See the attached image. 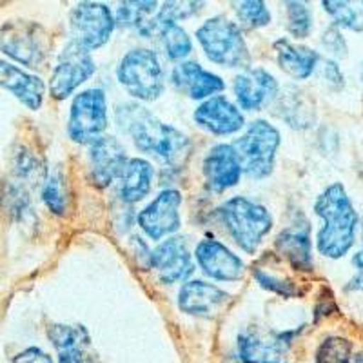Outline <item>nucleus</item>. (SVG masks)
Returning a JSON list of instances; mask_svg holds the SVG:
<instances>
[{
	"label": "nucleus",
	"mask_w": 363,
	"mask_h": 363,
	"mask_svg": "<svg viewBox=\"0 0 363 363\" xmlns=\"http://www.w3.org/2000/svg\"><path fill=\"white\" fill-rule=\"evenodd\" d=\"M116 120L135 142L136 149L151 155L160 164L178 169L191 155V140L187 135L169 124H164L140 104H124L116 109Z\"/></svg>",
	"instance_id": "1"
},
{
	"label": "nucleus",
	"mask_w": 363,
	"mask_h": 363,
	"mask_svg": "<svg viewBox=\"0 0 363 363\" xmlns=\"http://www.w3.org/2000/svg\"><path fill=\"white\" fill-rule=\"evenodd\" d=\"M314 213L323 222L316 235L318 252L329 260L349 255L356 244L359 216L343 184L327 186L314 202Z\"/></svg>",
	"instance_id": "2"
},
{
	"label": "nucleus",
	"mask_w": 363,
	"mask_h": 363,
	"mask_svg": "<svg viewBox=\"0 0 363 363\" xmlns=\"http://www.w3.org/2000/svg\"><path fill=\"white\" fill-rule=\"evenodd\" d=\"M227 233L242 251L255 255L262 240L272 229V216L262 203L245 196H233L218 207Z\"/></svg>",
	"instance_id": "3"
},
{
	"label": "nucleus",
	"mask_w": 363,
	"mask_h": 363,
	"mask_svg": "<svg viewBox=\"0 0 363 363\" xmlns=\"http://www.w3.org/2000/svg\"><path fill=\"white\" fill-rule=\"evenodd\" d=\"M200 45L211 62L223 67H244L251 64V55L242 35V28L225 15L207 18L196 29Z\"/></svg>",
	"instance_id": "4"
},
{
	"label": "nucleus",
	"mask_w": 363,
	"mask_h": 363,
	"mask_svg": "<svg viewBox=\"0 0 363 363\" xmlns=\"http://www.w3.org/2000/svg\"><path fill=\"white\" fill-rule=\"evenodd\" d=\"M280 140V131L267 120H255L249 124L247 131L233 144L242 165V173L258 180L269 177L274 169Z\"/></svg>",
	"instance_id": "5"
},
{
	"label": "nucleus",
	"mask_w": 363,
	"mask_h": 363,
	"mask_svg": "<svg viewBox=\"0 0 363 363\" xmlns=\"http://www.w3.org/2000/svg\"><path fill=\"white\" fill-rule=\"evenodd\" d=\"M116 77L129 95L144 102L157 100L164 91L165 74L155 51L136 48L122 57Z\"/></svg>",
	"instance_id": "6"
},
{
	"label": "nucleus",
	"mask_w": 363,
	"mask_h": 363,
	"mask_svg": "<svg viewBox=\"0 0 363 363\" xmlns=\"http://www.w3.org/2000/svg\"><path fill=\"white\" fill-rule=\"evenodd\" d=\"M0 51L28 67H40L51 51L44 26L31 21H8L0 26Z\"/></svg>",
	"instance_id": "7"
},
{
	"label": "nucleus",
	"mask_w": 363,
	"mask_h": 363,
	"mask_svg": "<svg viewBox=\"0 0 363 363\" xmlns=\"http://www.w3.org/2000/svg\"><path fill=\"white\" fill-rule=\"evenodd\" d=\"M108 128V102L99 87L82 91L71 104L67 135L77 144H91Z\"/></svg>",
	"instance_id": "8"
},
{
	"label": "nucleus",
	"mask_w": 363,
	"mask_h": 363,
	"mask_svg": "<svg viewBox=\"0 0 363 363\" xmlns=\"http://www.w3.org/2000/svg\"><path fill=\"white\" fill-rule=\"evenodd\" d=\"M115 15L102 2H80L69 15L71 40L91 53L111 38Z\"/></svg>",
	"instance_id": "9"
},
{
	"label": "nucleus",
	"mask_w": 363,
	"mask_h": 363,
	"mask_svg": "<svg viewBox=\"0 0 363 363\" xmlns=\"http://www.w3.org/2000/svg\"><path fill=\"white\" fill-rule=\"evenodd\" d=\"M296 330L274 333L245 327L238 333V358L242 363H289V349Z\"/></svg>",
	"instance_id": "10"
},
{
	"label": "nucleus",
	"mask_w": 363,
	"mask_h": 363,
	"mask_svg": "<svg viewBox=\"0 0 363 363\" xmlns=\"http://www.w3.org/2000/svg\"><path fill=\"white\" fill-rule=\"evenodd\" d=\"M95 60L87 50L77 42H67L57 60L50 80L51 96L57 100H66L95 73Z\"/></svg>",
	"instance_id": "11"
},
{
	"label": "nucleus",
	"mask_w": 363,
	"mask_h": 363,
	"mask_svg": "<svg viewBox=\"0 0 363 363\" xmlns=\"http://www.w3.org/2000/svg\"><path fill=\"white\" fill-rule=\"evenodd\" d=\"M182 194L177 189H164L136 216L142 231L151 240H162L180 229Z\"/></svg>",
	"instance_id": "12"
},
{
	"label": "nucleus",
	"mask_w": 363,
	"mask_h": 363,
	"mask_svg": "<svg viewBox=\"0 0 363 363\" xmlns=\"http://www.w3.org/2000/svg\"><path fill=\"white\" fill-rule=\"evenodd\" d=\"M149 265L157 271L158 280L165 285L186 280L194 271L189 249L180 236L167 238L149 252Z\"/></svg>",
	"instance_id": "13"
},
{
	"label": "nucleus",
	"mask_w": 363,
	"mask_h": 363,
	"mask_svg": "<svg viewBox=\"0 0 363 363\" xmlns=\"http://www.w3.org/2000/svg\"><path fill=\"white\" fill-rule=\"evenodd\" d=\"M128 155L122 142L115 136H99L89 144V173L96 187H108L120 177Z\"/></svg>",
	"instance_id": "14"
},
{
	"label": "nucleus",
	"mask_w": 363,
	"mask_h": 363,
	"mask_svg": "<svg viewBox=\"0 0 363 363\" xmlns=\"http://www.w3.org/2000/svg\"><path fill=\"white\" fill-rule=\"evenodd\" d=\"M236 102L245 111H260L278 96V80L262 67H247L233 84Z\"/></svg>",
	"instance_id": "15"
},
{
	"label": "nucleus",
	"mask_w": 363,
	"mask_h": 363,
	"mask_svg": "<svg viewBox=\"0 0 363 363\" xmlns=\"http://www.w3.org/2000/svg\"><path fill=\"white\" fill-rule=\"evenodd\" d=\"M196 262L207 277L220 281H238L244 278L245 264L231 249H227L218 240L203 238L196 245Z\"/></svg>",
	"instance_id": "16"
},
{
	"label": "nucleus",
	"mask_w": 363,
	"mask_h": 363,
	"mask_svg": "<svg viewBox=\"0 0 363 363\" xmlns=\"http://www.w3.org/2000/svg\"><path fill=\"white\" fill-rule=\"evenodd\" d=\"M194 122L213 135L225 136L240 131L245 125V118L238 108L225 96L216 95L202 102L193 113Z\"/></svg>",
	"instance_id": "17"
},
{
	"label": "nucleus",
	"mask_w": 363,
	"mask_h": 363,
	"mask_svg": "<svg viewBox=\"0 0 363 363\" xmlns=\"http://www.w3.org/2000/svg\"><path fill=\"white\" fill-rule=\"evenodd\" d=\"M203 177L213 193L231 189L242 178V165L233 144H218L203 158Z\"/></svg>",
	"instance_id": "18"
},
{
	"label": "nucleus",
	"mask_w": 363,
	"mask_h": 363,
	"mask_svg": "<svg viewBox=\"0 0 363 363\" xmlns=\"http://www.w3.org/2000/svg\"><path fill=\"white\" fill-rule=\"evenodd\" d=\"M229 294L213 284L202 280H191L180 287L178 307L186 314L200 318H213L227 306Z\"/></svg>",
	"instance_id": "19"
},
{
	"label": "nucleus",
	"mask_w": 363,
	"mask_h": 363,
	"mask_svg": "<svg viewBox=\"0 0 363 363\" xmlns=\"http://www.w3.org/2000/svg\"><path fill=\"white\" fill-rule=\"evenodd\" d=\"M171 84L174 89L187 95L193 100H203L216 96V93L223 91L225 84L218 74L207 71L194 60H186L173 67L171 71Z\"/></svg>",
	"instance_id": "20"
},
{
	"label": "nucleus",
	"mask_w": 363,
	"mask_h": 363,
	"mask_svg": "<svg viewBox=\"0 0 363 363\" xmlns=\"http://www.w3.org/2000/svg\"><path fill=\"white\" fill-rule=\"evenodd\" d=\"M274 247L296 271L311 272L314 269L313 242H311L307 222L285 227L284 231L277 236Z\"/></svg>",
	"instance_id": "21"
},
{
	"label": "nucleus",
	"mask_w": 363,
	"mask_h": 363,
	"mask_svg": "<svg viewBox=\"0 0 363 363\" xmlns=\"http://www.w3.org/2000/svg\"><path fill=\"white\" fill-rule=\"evenodd\" d=\"M0 87L13 93L31 111L40 109L42 102H44V82L35 74L26 73L21 67L4 62V60H0Z\"/></svg>",
	"instance_id": "22"
},
{
	"label": "nucleus",
	"mask_w": 363,
	"mask_h": 363,
	"mask_svg": "<svg viewBox=\"0 0 363 363\" xmlns=\"http://www.w3.org/2000/svg\"><path fill=\"white\" fill-rule=\"evenodd\" d=\"M274 51L278 66L294 80L309 79L320 62V55L316 51L307 45L294 44L289 38H280L274 42Z\"/></svg>",
	"instance_id": "23"
},
{
	"label": "nucleus",
	"mask_w": 363,
	"mask_h": 363,
	"mask_svg": "<svg viewBox=\"0 0 363 363\" xmlns=\"http://www.w3.org/2000/svg\"><path fill=\"white\" fill-rule=\"evenodd\" d=\"M277 115L294 129H309L316 122V109L306 91L287 87L277 99Z\"/></svg>",
	"instance_id": "24"
},
{
	"label": "nucleus",
	"mask_w": 363,
	"mask_h": 363,
	"mask_svg": "<svg viewBox=\"0 0 363 363\" xmlns=\"http://www.w3.org/2000/svg\"><path fill=\"white\" fill-rule=\"evenodd\" d=\"M155 169L144 158H129L128 164L120 173V196L125 203L140 202L142 199L147 196L153 184Z\"/></svg>",
	"instance_id": "25"
},
{
	"label": "nucleus",
	"mask_w": 363,
	"mask_h": 363,
	"mask_svg": "<svg viewBox=\"0 0 363 363\" xmlns=\"http://www.w3.org/2000/svg\"><path fill=\"white\" fill-rule=\"evenodd\" d=\"M115 22L120 28L136 29L142 37L149 38L158 33L157 2H122L116 11Z\"/></svg>",
	"instance_id": "26"
},
{
	"label": "nucleus",
	"mask_w": 363,
	"mask_h": 363,
	"mask_svg": "<svg viewBox=\"0 0 363 363\" xmlns=\"http://www.w3.org/2000/svg\"><path fill=\"white\" fill-rule=\"evenodd\" d=\"M323 9L327 11L333 24L340 29H351L356 33L363 31V0L358 2H342V0H323Z\"/></svg>",
	"instance_id": "27"
},
{
	"label": "nucleus",
	"mask_w": 363,
	"mask_h": 363,
	"mask_svg": "<svg viewBox=\"0 0 363 363\" xmlns=\"http://www.w3.org/2000/svg\"><path fill=\"white\" fill-rule=\"evenodd\" d=\"M157 35H160L165 53L171 60H182L193 50L187 31L174 22H160Z\"/></svg>",
	"instance_id": "28"
},
{
	"label": "nucleus",
	"mask_w": 363,
	"mask_h": 363,
	"mask_svg": "<svg viewBox=\"0 0 363 363\" xmlns=\"http://www.w3.org/2000/svg\"><path fill=\"white\" fill-rule=\"evenodd\" d=\"M51 343L57 347L58 352L69 349H86L89 345V335L82 325H66V323H53L48 329Z\"/></svg>",
	"instance_id": "29"
},
{
	"label": "nucleus",
	"mask_w": 363,
	"mask_h": 363,
	"mask_svg": "<svg viewBox=\"0 0 363 363\" xmlns=\"http://www.w3.org/2000/svg\"><path fill=\"white\" fill-rule=\"evenodd\" d=\"M352 342L343 336H327L316 349L314 362L316 363H351Z\"/></svg>",
	"instance_id": "30"
},
{
	"label": "nucleus",
	"mask_w": 363,
	"mask_h": 363,
	"mask_svg": "<svg viewBox=\"0 0 363 363\" xmlns=\"http://www.w3.org/2000/svg\"><path fill=\"white\" fill-rule=\"evenodd\" d=\"M287 31L294 38H307L313 31V13L306 2H285Z\"/></svg>",
	"instance_id": "31"
},
{
	"label": "nucleus",
	"mask_w": 363,
	"mask_h": 363,
	"mask_svg": "<svg viewBox=\"0 0 363 363\" xmlns=\"http://www.w3.org/2000/svg\"><path fill=\"white\" fill-rule=\"evenodd\" d=\"M64 177L60 171H53V173L48 177L44 184V189H42V200L48 207H50L51 213L55 215H64L66 213L67 206V193H66V184H64Z\"/></svg>",
	"instance_id": "32"
},
{
	"label": "nucleus",
	"mask_w": 363,
	"mask_h": 363,
	"mask_svg": "<svg viewBox=\"0 0 363 363\" xmlns=\"http://www.w3.org/2000/svg\"><path fill=\"white\" fill-rule=\"evenodd\" d=\"M235 6L236 17H238L240 24L244 26V28L258 29L271 24V11L267 9L265 2H260V0H245V2H238Z\"/></svg>",
	"instance_id": "33"
},
{
	"label": "nucleus",
	"mask_w": 363,
	"mask_h": 363,
	"mask_svg": "<svg viewBox=\"0 0 363 363\" xmlns=\"http://www.w3.org/2000/svg\"><path fill=\"white\" fill-rule=\"evenodd\" d=\"M252 274H255V278L258 280V284H260L264 289L271 291V293L280 294V296L284 298H294L301 294V291L298 289V285L294 284L293 280H289V278H278L277 274L267 272L262 267H256V265L255 269H252Z\"/></svg>",
	"instance_id": "34"
},
{
	"label": "nucleus",
	"mask_w": 363,
	"mask_h": 363,
	"mask_svg": "<svg viewBox=\"0 0 363 363\" xmlns=\"http://www.w3.org/2000/svg\"><path fill=\"white\" fill-rule=\"evenodd\" d=\"M203 2H165L162 8H158V24L160 22H174L189 18L196 13L202 11Z\"/></svg>",
	"instance_id": "35"
},
{
	"label": "nucleus",
	"mask_w": 363,
	"mask_h": 363,
	"mask_svg": "<svg viewBox=\"0 0 363 363\" xmlns=\"http://www.w3.org/2000/svg\"><path fill=\"white\" fill-rule=\"evenodd\" d=\"M322 45L336 58L347 57V51H349L345 37H343L340 28H336L335 24H330L329 28H325V31L322 35Z\"/></svg>",
	"instance_id": "36"
},
{
	"label": "nucleus",
	"mask_w": 363,
	"mask_h": 363,
	"mask_svg": "<svg viewBox=\"0 0 363 363\" xmlns=\"http://www.w3.org/2000/svg\"><path fill=\"white\" fill-rule=\"evenodd\" d=\"M38 167H40L38 160L33 157V155L28 153V151H21V153H17V157H15V164H13L15 174H17L18 178H22V180H31V178L37 177Z\"/></svg>",
	"instance_id": "37"
},
{
	"label": "nucleus",
	"mask_w": 363,
	"mask_h": 363,
	"mask_svg": "<svg viewBox=\"0 0 363 363\" xmlns=\"http://www.w3.org/2000/svg\"><path fill=\"white\" fill-rule=\"evenodd\" d=\"M322 74H323V80H325L327 86H329L330 89L340 91L343 86H345V77H343L342 69H340V66L333 60V58L323 60Z\"/></svg>",
	"instance_id": "38"
},
{
	"label": "nucleus",
	"mask_w": 363,
	"mask_h": 363,
	"mask_svg": "<svg viewBox=\"0 0 363 363\" xmlns=\"http://www.w3.org/2000/svg\"><path fill=\"white\" fill-rule=\"evenodd\" d=\"M13 363H55L53 358H51L48 352H44L38 347H29L26 351L18 352L15 358H13Z\"/></svg>",
	"instance_id": "39"
},
{
	"label": "nucleus",
	"mask_w": 363,
	"mask_h": 363,
	"mask_svg": "<svg viewBox=\"0 0 363 363\" xmlns=\"http://www.w3.org/2000/svg\"><path fill=\"white\" fill-rule=\"evenodd\" d=\"M352 265H354V277L349 280L345 291H362L363 293V249H359L354 255Z\"/></svg>",
	"instance_id": "40"
},
{
	"label": "nucleus",
	"mask_w": 363,
	"mask_h": 363,
	"mask_svg": "<svg viewBox=\"0 0 363 363\" xmlns=\"http://www.w3.org/2000/svg\"><path fill=\"white\" fill-rule=\"evenodd\" d=\"M58 354H60L58 363H95V359L87 354L86 349H69V351H62Z\"/></svg>",
	"instance_id": "41"
},
{
	"label": "nucleus",
	"mask_w": 363,
	"mask_h": 363,
	"mask_svg": "<svg viewBox=\"0 0 363 363\" xmlns=\"http://www.w3.org/2000/svg\"><path fill=\"white\" fill-rule=\"evenodd\" d=\"M351 363H363V351L354 352V354H352Z\"/></svg>",
	"instance_id": "42"
},
{
	"label": "nucleus",
	"mask_w": 363,
	"mask_h": 363,
	"mask_svg": "<svg viewBox=\"0 0 363 363\" xmlns=\"http://www.w3.org/2000/svg\"><path fill=\"white\" fill-rule=\"evenodd\" d=\"M362 82H363V64H362Z\"/></svg>",
	"instance_id": "43"
}]
</instances>
